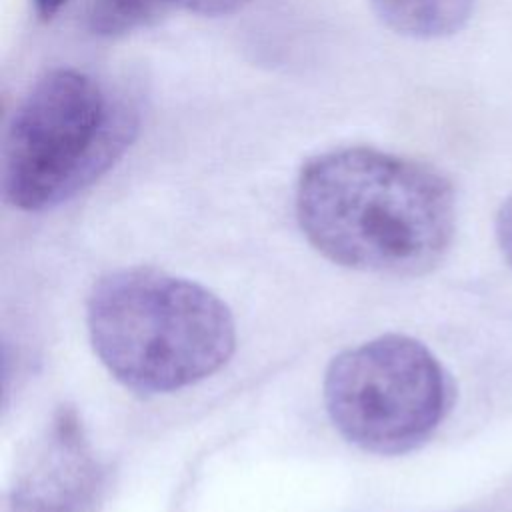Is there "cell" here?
Segmentation results:
<instances>
[{"mask_svg": "<svg viewBox=\"0 0 512 512\" xmlns=\"http://www.w3.org/2000/svg\"><path fill=\"white\" fill-rule=\"evenodd\" d=\"M294 202L306 240L360 272L426 274L444 260L456 230L454 188L438 170L366 146L310 158Z\"/></svg>", "mask_w": 512, "mask_h": 512, "instance_id": "obj_1", "label": "cell"}, {"mask_svg": "<svg viewBox=\"0 0 512 512\" xmlns=\"http://www.w3.org/2000/svg\"><path fill=\"white\" fill-rule=\"evenodd\" d=\"M90 344L140 394H166L218 372L236 346L230 308L202 284L148 266L98 278L86 300Z\"/></svg>", "mask_w": 512, "mask_h": 512, "instance_id": "obj_2", "label": "cell"}, {"mask_svg": "<svg viewBox=\"0 0 512 512\" xmlns=\"http://www.w3.org/2000/svg\"><path fill=\"white\" fill-rule=\"evenodd\" d=\"M124 90L76 68L46 72L22 98L2 148V194L24 212L56 208L104 176L136 138Z\"/></svg>", "mask_w": 512, "mask_h": 512, "instance_id": "obj_3", "label": "cell"}, {"mask_svg": "<svg viewBox=\"0 0 512 512\" xmlns=\"http://www.w3.org/2000/svg\"><path fill=\"white\" fill-rule=\"evenodd\" d=\"M324 404L350 444L398 456L422 446L442 424L452 404V382L420 340L384 334L332 358Z\"/></svg>", "mask_w": 512, "mask_h": 512, "instance_id": "obj_4", "label": "cell"}, {"mask_svg": "<svg viewBox=\"0 0 512 512\" xmlns=\"http://www.w3.org/2000/svg\"><path fill=\"white\" fill-rule=\"evenodd\" d=\"M98 484L74 410H62L12 494V512H82Z\"/></svg>", "mask_w": 512, "mask_h": 512, "instance_id": "obj_5", "label": "cell"}, {"mask_svg": "<svg viewBox=\"0 0 512 512\" xmlns=\"http://www.w3.org/2000/svg\"><path fill=\"white\" fill-rule=\"evenodd\" d=\"M250 0H92L86 12L88 30L100 38H118L150 26L172 10L200 16H224Z\"/></svg>", "mask_w": 512, "mask_h": 512, "instance_id": "obj_6", "label": "cell"}, {"mask_svg": "<svg viewBox=\"0 0 512 512\" xmlns=\"http://www.w3.org/2000/svg\"><path fill=\"white\" fill-rule=\"evenodd\" d=\"M476 0H370L374 14L396 34L434 40L466 26Z\"/></svg>", "mask_w": 512, "mask_h": 512, "instance_id": "obj_7", "label": "cell"}, {"mask_svg": "<svg viewBox=\"0 0 512 512\" xmlns=\"http://www.w3.org/2000/svg\"><path fill=\"white\" fill-rule=\"evenodd\" d=\"M496 238L504 258L512 266V194L502 202L496 214Z\"/></svg>", "mask_w": 512, "mask_h": 512, "instance_id": "obj_8", "label": "cell"}, {"mask_svg": "<svg viewBox=\"0 0 512 512\" xmlns=\"http://www.w3.org/2000/svg\"><path fill=\"white\" fill-rule=\"evenodd\" d=\"M34 2V10L42 20H50L54 18L60 8L68 2V0H32Z\"/></svg>", "mask_w": 512, "mask_h": 512, "instance_id": "obj_9", "label": "cell"}]
</instances>
